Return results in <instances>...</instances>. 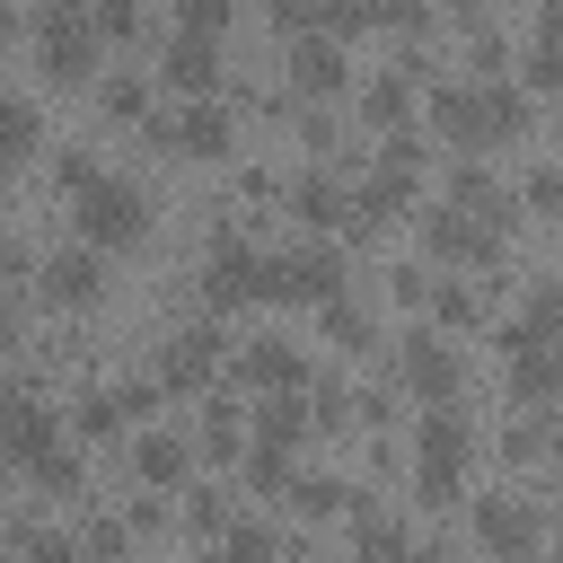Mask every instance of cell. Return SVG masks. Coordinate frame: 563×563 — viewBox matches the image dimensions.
<instances>
[{"label":"cell","mask_w":563,"mask_h":563,"mask_svg":"<svg viewBox=\"0 0 563 563\" xmlns=\"http://www.w3.org/2000/svg\"><path fill=\"white\" fill-rule=\"evenodd\" d=\"M466 457H475V431H466V413H457V405H422V413H413V493H422V510L457 501V484H466Z\"/></svg>","instance_id":"obj_1"},{"label":"cell","mask_w":563,"mask_h":563,"mask_svg":"<svg viewBox=\"0 0 563 563\" xmlns=\"http://www.w3.org/2000/svg\"><path fill=\"white\" fill-rule=\"evenodd\" d=\"M70 229H79V246H123V238L150 229V194L132 176H97V185L70 194Z\"/></svg>","instance_id":"obj_2"},{"label":"cell","mask_w":563,"mask_h":563,"mask_svg":"<svg viewBox=\"0 0 563 563\" xmlns=\"http://www.w3.org/2000/svg\"><path fill=\"white\" fill-rule=\"evenodd\" d=\"M475 537H484L493 563H537V554H545V510H537V493H484V501H475Z\"/></svg>","instance_id":"obj_3"},{"label":"cell","mask_w":563,"mask_h":563,"mask_svg":"<svg viewBox=\"0 0 563 563\" xmlns=\"http://www.w3.org/2000/svg\"><path fill=\"white\" fill-rule=\"evenodd\" d=\"M396 378H405L422 405H457V352H449V334L405 325V334H396Z\"/></svg>","instance_id":"obj_4"},{"label":"cell","mask_w":563,"mask_h":563,"mask_svg":"<svg viewBox=\"0 0 563 563\" xmlns=\"http://www.w3.org/2000/svg\"><path fill=\"white\" fill-rule=\"evenodd\" d=\"M431 132L440 141H457V158H484L501 132H493V106H484V88H466V79H440L431 88Z\"/></svg>","instance_id":"obj_5"},{"label":"cell","mask_w":563,"mask_h":563,"mask_svg":"<svg viewBox=\"0 0 563 563\" xmlns=\"http://www.w3.org/2000/svg\"><path fill=\"white\" fill-rule=\"evenodd\" d=\"M255 264H264V246H246L238 229H220V238L202 246V308L229 317L238 299H255Z\"/></svg>","instance_id":"obj_6"},{"label":"cell","mask_w":563,"mask_h":563,"mask_svg":"<svg viewBox=\"0 0 563 563\" xmlns=\"http://www.w3.org/2000/svg\"><path fill=\"white\" fill-rule=\"evenodd\" d=\"M334 88H352V53H343V35L299 26V35H290V106H299V97H334Z\"/></svg>","instance_id":"obj_7"},{"label":"cell","mask_w":563,"mask_h":563,"mask_svg":"<svg viewBox=\"0 0 563 563\" xmlns=\"http://www.w3.org/2000/svg\"><path fill=\"white\" fill-rule=\"evenodd\" d=\"M35 44H44V70H53V79H79V70L97 62V26H88V9H70V0L35 9Z\"/></svg>","instance_id":"obj_8"},{"label":"cell","mask_w":563,"mask_h":563,"mask_svg":"<svg viewBox=\"0 0 563 563\" xmlns=\"http://www.w3.org/2000/svg\"><path fill=\"white\" fill-rule=\"evenodd\" d=\"M238 378H246L255 396H299V387H308V352H299L290 334H246V343H238Z\"/></svg>","instance_id":"obj_9"},{"label":"cell","mask_w":563,"mask_h":563,"mask_svg":"<svg viewBox=\"0 0 563 563\" xmlns=\"http://www.w3.org/2000/svg\"><path fill=\"white\" fill-rule=\"evenodd\" d=\"M35 290L53 299V308H88L97 290H106V264H97V246H53V255H35Z\"/></svg>","instance_id":"obj_10"},{"label":"cell","mask_w":563,"mask_h":563,"mask_svg":"<svg viewBox=\"0 0 563 563\" xmlns=\"http://www.w3.org/2000/svg\"><path fill=\"white\" fill-rule=\"evenodd\" d=\"M220 352H229L220 317L176 325V334H167V352H158V387H211V361H220Z\"/></svg>","instance_id":"obj_11"},{"label":"cell","mask_w":563,"mask_h":563,"mask_svg":"<svg viewBox=\"0 0 563 563\" xmlns=\"http://www.w3.org/2000/svg\"><path fill=\"white\" fill-rule=\"evenodd\" d=\"M282 299H343V246L334 238H308V246H290L282 255Z\"/></svg>","instance_id":"obj_12"},{"label":"cell","mask_w":563,"mask_h":563,"mask_svg":"<svg viewBox=\"0 0 563 563\" xmlns=\"http://www.w3.org/2000/svg\"><path fill=\"white\" fill-rule=\"evenodd\" d=\"M150 123H158V114H150ZM158 132H167L176 150H194V158H229V141H238V114H229L220 97H194V106H185V114H167Z\"/></svg>","instance_id":"obj_13"},{"label":"cell","mask_w":563,"mask_h":563,"mask_svg":"<svg viewBox=\"0 0 563 563\" xmlns=\"http://www.w3.org/2000/svg\"><path fill=\"white\" fill-rule=\"evenodd\" d=\"M44 449H62V413H53L44 396H18V405L0 413V457H9V466H35Z\"/></svg>","instance_id":"obj_14"},{"label":"cell","mask_w":563,"mask_h":563,"mask_svg":"<svg viewBox=\"0 0 563 563\" xmlns=\"http://www.w3.org/2000/svg\"><path fill=\"white\" fill-rule=\"evenodd\" d=\"M352 563H440V554H413V537L396 519H378L369 493H352Z\"/></svg>","instance_id":"obj_15"},{"label":"cell","mask_w":563,"mask_h":563,"mask_svg":"<svg viewBox=\"0 0 563 563\" xmlns=\"http://www.w3.org/2000/svg\"><path fill=\"white\" fill-rule=\"evenodd\" d=\"M290 211L325 238V229H352V185L334 176V167H308V176H290Z\"/></svg>","instance_id":"obj_16"},{"label":"cell","mask_w":563,"mask_h":563,"mask_svg":"<svg viewBox=\"0 0 563 563\" xmlns=\"http://www.w3.org/2000/svg\"><path fill=\"white\" fill-rule=\"evenodd\" d=\"M422 246H431L440 264H457V255H466V264H501V238H493V229H475V220H457L449 202H440V211H422Z\"/></svg>","instance_id":"obj_17"},{"label":"cell","mask_w":563,"mask_h":563,"mask_svg":"<svg viewBox=\"0 0 563 563\" xmlns=\"http://www.w3.org/2000/svg\"><path fill=\"white\" fill-rule=\"evenodd\" d=\"M158 62H167V79H176L185 97H220V79H229L211 35H167V53H158Z\"/></svg>","instance_id":"obj_18"},{"label":"cell","mask_w":563,"mask_h":563,"mask_svg":"<svg viewBox=\"0 0 563 563\" xmlns=\"http://www.w3.org/2000/svg\"><path fill=\"white\" fill-rule=\"evenodd\" d=\"M405 106H413V62H378V70L361 79V114H369L378 132H405Z\"/></svg>","instance_id":"obj_19"},{"label":"cell","mask_w":563,"mask_h":563,"mask_svg":"<svg viewBox=\"0 0 563 563\" xmlns=\"http://www.w3.org/2000/svg\"><path fill=\"white\" fill-rule=\"evenodd\" d=\"M185 466H194V449H185L176 431H141V440H132V475H141V484H185Z\"/></svg>","instance_id":"obj_20"},{"label":"cell","mask_w":563,"mask_h":563,"mask_svg":"<svg viewBox=\"0 0 563 563\" xmlns=\"http://www.w3.org/2000/svg\"><path fill=\"white\" fill-rule=\"evenodd\" d=\"M299 440H308V405H299V396H264V405H255V449H282V457H290Z\"/></svg>","instance_id":"obj_21"},{"label":"cell","mask_w":563,"mask_h":563,"mask_svg":"<svg viewBox=\"0 0 563 563\" xmlns=\"http://www.w3.org/2000/svg\"><path fill=\"white\" fill-rule=\"evenodd\" d=\"M299 519H334V510H352V484L343 475H290V493H282Z\"/></svg>","instance_id":"obj_22"},{"label":"cell","mask_w":563,"mask_h":563,"mask_svg":"<svg viewBox=\"0 0 563 563\" xmlns=\"http://www.w3.org/2000/svg\"><path fill=\"white\" fill-rule=\"evenodd\" d=\"M273 554H282L273 519H229V528H220V554H211V563H273Z\"/></svg>","instance_id":"obj_23"},{"label":"cell","mask_w":563,"mask_h":563,"mask_svg":"<svg viewBox=\"0 0 563 563\" xmlns=\"http://www.w3.org/2000/svg\"><path fill=\"white\" fill-rule=\"evenodd\" d=\"M422 308H431L440 325H475V317L493 308V290H475V282H431V299H422ZM440 325H431V334H440Z\"/></svg>","instance_id":"obj_24"},{"label":"cell","mask_w":563,"mask_h":563,"mask_svg":"<svg viewBox=\"0 0 563 563\" xmlns=\"http://www.w3.org/2000/svg\"><path fill=\"white\" fill-rule=\"evenodd\" d=\"M299 405H308V431H352V387H343V378L299 387Z\"/></svg>","instance_id":"obj_25"},{"label":"cell","mask_w":563,"mask_h":563,"mask_svg":"<svg viewBox=\"0 0 563 563\" xmlns=\"http://www.w3.org/2000/svg\"><path fill=\"white\" fill-rule=\"evenodd\" d=\"M44 132V114H35V97L26 88H0V158H18L26 141Z\"/></svg>","instance_id":"obj_26"},{"label":"cell","mask_w":563,"mask_h":563,"mask_svg":"<svg viewBox=\"0 0 563 563\" xmlns=\"http://www.w3.org/2000/svg\"><path fill=\"white\" fill-rule=\"evenodd\" d=\"M325 334H334V343H352V352H369V343H378V317L343 290V299H325Z\"/></svg>","instance_id":"obj_27"},{"label":"cell","mask_w":563,"mask_h":563,"mask_svg":"<svg viewBox=\"0 0 563 563\" xmlns=\"http://www.w3.org/2000/svg\"><path fill=\"white\" fill-rule=\"evenodd\" d=\"M554 378H563V361H554V352H510V387L528 396V413L554 396Z\"/></svg>","instance_id":"obj_28"},{"label":"cell","mask_w":563,"mask_h":563,"mask_svg":"<svg viewBox=\"0 0 563 563\" xmlns=\"http://www.w3.org/2000/svg\"><path fill=\"white\" fill-rule=\"evenodd\" d=\"M202 449H211V457H238V396H229V387L202 396Z\"/></svg>","instance_id":"obj_29"},{"label":"cell","mask_w":563,"mask_h":563,"mask_svg":"<svg viewBox=\"0 0 563 563\" xmlns=\"http://www.w3.org/2000/svg\"><path fill=\"white\" fill-rule=\"evenodd\" d=\"M97 97H106V114H123V123L141 114V123H150V79H141V70H106Z\"/></svg>","instance_id":"obj_30"},{"label":"cell","mask_w":563,"mask_h":563,"mask_svg":"<svg viewBox=\"0 0 563 563\" xmlns=\"http://www.w3.org/2000/svg\"><path fill=\"white\" fill-rule=\"evenodd\" d=\"M70 422H79V440H114V431H123V405H114V387H88V396L70 405Z\"/></svg>","instance_id":"obj_31"},{"label":"cell","mask_w":563,"mask_h":563,"mask_svg":"<svg viewBox=\"0 0 563 563\" xmlns=\"http://www.w3.org/2000/svg\"><path fill=\"white\" fill-rule=\"evenodd\" d=\"M26 475H35L44 493H79V484H88V457H79V449H44Z\"/></svg>","instance_id":"obj_32"},{"label":"cell","mask_w":563,"mask_h":563,"mask_svg":"<svg viewBox=\"0 0 563 563\" xmlns=\"http://www.w3.org/2000/svg\"><path fill=\"white\" fill-rule=\"evenodd\" d=\"M79 545V563H123L132 554V528L123 519H88V537H70Z\"/></svg>","instance_id":"obj_33"},{"label":"cell","mask_w":563,"mask_h":563,"mask_svg":"<svg viewBox=\"0 0 563 563\" xmlns=\"http://www.w3.org/2000/svg\"><path fill=\"white\" fill-rule=\"evenodd\" d=\"M246 484L282 501V493H290V457H282V449H246Z\"/></svg>","instance_id":"obj_34"},{"label":"cell","mask_w":563,"mask_h":563,"mask_svg":"<svg viewBox=\"0 0 563 563\" xmlns=\"http://www.w3.org/2000/svg\"><path fill=\"white\" fill-rule=\"evenodd\" d=\"M18 554H26V563H79V545H70L62 528H18Z\"/></svg>","instance_id":"obj_35"},{"label":"cell","mask_w":563,"mask_h":563,"mask_svg":"<svg viewBox=\"0 0 563 563\" xmlns=\"http://www.w3.org/2000/svg\"><path fill=\"white\" fill-rule=\"evenodd\" d=\"M88 26H97V35H141V9H132V0H97Z\"/></svg>","instance_id":"obj_36"},{"label":"cell","mask_w":563,"mask_h":563,"mask_svg":"<svg viewBox=\"0 0 563 563\" xmlns=\"http://www.w3.org/2000/svg\"><path fill=\"white\" fill-rule=\"evenodd\" d=\"M352 413H361L369 431H378V422H396V387H378V378H369V387H352Z\"/></svg>","instance_id":"obj_37"},{"label":"cell","mask_w":563,"mask_h":563,"mask_svg":"<svg viewBox=\"0 0 563 563\" xmlns=\"http://www.w3.org/2000/svg\"><path fill=\"white\" fill-rule=\"evenodd\" d=\"M387 290H396L405 308H422V299H431V273H422V264H396V273H387Z\"/></svg>","instance_id":"obj_38"},{"label":"cell","mask_w":563,"mask_h":563,"mask_svg":"<svg viewBox=\"0 0 563 563\" xmlns=\"http://www.w3.org/2000/svg\"><path fill=\"white\" fill-rule=\"evenodd\" d=\"M185 519H194L202 537H220V528H229V501H220V493H194V501H185Z\"/></svg>","instance_id":"obj_39"},{"label":"cell","mask_w":563,"mask_h":563,"mask_svg":"<svg viewBox=\"0 0 563 563\" xmlns=\"http://www.w3.org/2000/svg\"><path fill=\"white\" fill-rule=\"evenodd\" d=\"M563 202V176L554 167H528V211H554Z\"/></svg>","instance_id":"obj_40"},{"label":"cell","mask_w":563,"mask_h":563,"mask_svg":"<svg viewBox=\"0 0 563 563\" xmlns=\"http://www.w3.org/2000/svg\"><path fill=\"white\" fill-rule=\"evenodd\" d=\"M9 343H18V299L0 290V352H9Z\"/></svg>","instance_id":"obj_41"},{"label":"cell","mask_w":563,"mask_h":563,"mask_svg":"<svg viewBox=\"0 0 563 563\" xmlns=\"http://www.w3.org/2000/svg\"><path fill=\"white\" fill-rule=\"evenodd\" d=\"M18 396H26V387H18V369H0V413H9Z\"/></svg>","instance_id":"obj_42"},{"label":"cell","mask_w":563,"mask_h":563,"mask_svg":"<svg viewBox=\"0 0 563 563\" xmlns=\"http://www.w3.org/2000/svg\"><path fill=\"white\" fill-rule=\"evenodd\" d=\"M0 194H9V158H0Z\"/></svg>","instance_id":"obj_43"}]
</instances>
